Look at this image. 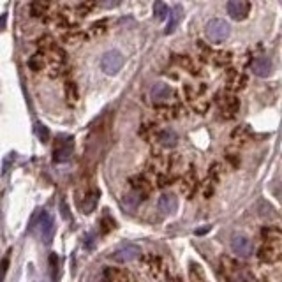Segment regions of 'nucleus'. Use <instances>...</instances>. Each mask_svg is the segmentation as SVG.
<instances>
[{
    "instance_id": "obj_1",
    "label": "nucleus",
    "mask_w": 282,
    "mask_h": 282,
    "mask_svg": "<svg viewBox=\"0 0 282 282\" xmlns=\"http://www.w3.org/2000/svg\"><path fill=\"white\" fill-rule=\"evenodd\" d=\"M229 32H231V27L224 20H221V18H215V20L208 21L205 28V34L211 43H222V41H226L229 37Z\"/></svg>"
},
{
    "instance_id": "obj_2",
    "label": "nucleus",
    "mask_w": 282,
    "mask_h": 282,
    "mask_svg": "<svg viewBox=\"0 0 282 282\" xmlns=\"http://www.w3.org/2000/svg\"><path fill=\"white\" fill-rule=\"evenodd\" d=\"M36 229H37V233H39V238L43 240L44 245H50L55 235V222H53V217H51L48 211H41L39 214Z\"/></svg>"
},
{
    "instance_id": "obj_3",
    "label": "nucleus",
    "mask_w": 282,
    "mask_h": 282,
    "mask_svg": "<svg viewBox=\"0 0 282 282\" xmlns=\"http://www.w3.org/2000/svg\"><path fill=\"white\" fill-rule=\"evenodd\" d=\"M282 256V243L279 240H266L258 251V258L261 259L263 263H277Z\"/></svg>"
},
{
    "instance_id": "obj_4",
    "label": "nucleus",
    "mask_w": 282,
    "mask_h": 282,
    "mask_svg": "<svg viewBox=\"0 0 282 282\" xmlns=\"http://www.w3.org/2000/svg\"><path fill=\"white\" fill-rule=\"evenodd\" d=\"M219 268H221L222 277L229 282H236L242 277V270H240L238 261H236L235 258H231V256H221Z\"/></svg>"
},
{
    "instance_id": "obj_5",
    "label": "nucleus",
    "mask_w": 282,
    "mask_h": 282,
    "mask_svg": "<svg viewBox=\"0 0 282 282\" xmlns=\"http://www.w3.org/2000/svg\"><path fill=\"white\" fill-rule=\"evenodd\" d=\"M122 65H124V55H122L120 51L110 50V51H106V53L102 55V58H101V69L104 70L106 74H110V76L117 74L118 70L122 69Z\"/></svg>"
},
{
    "instance_id": "obj_6",
    "label": "nucleus",
    "mask_w": 282,
    "mask_h": 282,
    "mask_svg": "<svg viewBox=\"0 0 282 282\" xmlns=\"http://www.w3.org/2000/svg\"><path fill=\"white\" fill-rule=\"evenodd\" d=\"M185 94H187L189 104L194 108V111H198V113H205V111L208 110V99L205 97V90H203V88L187 87L185 88Z\"/></svg>"
},
{
    "instance_id": "obj_7",
    "label": "nucleus",
    "mask_w": 282,
    "mask_h": 282,
    "mask_svg": "<svg viewBox=\"0 0 282 282\" xmlns=\"http://www.w3.org/2000/svg\"><path fill=\"white\" fill-rule=\"evenodd\" d=\"M73 150H74L73 139L67 138V136H60L57 143H55V148H53V161L55 162H67L70 159V155H73Z\"/></svg>"
},
{
    "instance_id": "obj_8",
    "label": "nucleus",
    "mask_w": 282,
    "mask_h": 282,
    "mask_svg": "<svg viewBox=\"0 0 282 282\" xmlns=\"http://www.w3.org/2000/svg\"><path fill=\"white\" fill-rule=\"evenodd\" d=\"M238 110H240V101L233 94H226L219 99V111H221L222 117L228 118V120L235 118Z\"/></svg>"
},
{
    "instance_id": "obj_9",
    "label": "nucleus",
    "mask_w": 282,
    "mask_h": 282,
    "mask_svg": "<svg viewBox=\"0 0 282 282\" xmlns=\"http://www.w3.org/2000/svg\"><path fill=\"white\" fill-rule=\"evenodd\" d=\"M182 178V194L185 196V198H192L194 196V192L198 191V177H196V171L192 166H189L187 169L184 171V175L180 177Z\"/></svg>"
},
{
    "instance_id": "obj_10",
    "label": "nucleus",
    "mask_w": 282,
    "mask_h": 282,
    "mask_svg": "<svg viewBox=\"0 0 282 282\" xmlns=\"http://www.w3.org/2000/svg\"><path fill=\"white\" fill-rule=\"evenodd\" d=\"M231 249H233V252L238 256V258H251L252 252H254L252 242L247 238L245 235H233Z\"/></svg>"
},
{
    "instance_id": "obj_11",
    "label": "nucleus",
    "mask_w": 282,
    "mask_h": 282,
    "mask_svg": "<svg viewBox=\"0 0 282 282\" xmlns=\"http://www.w3.org/2000/svg\"><path fill=\"white\" fill-rule=\"evenodd\" d=\"M219 177H221V166L214 164L210 168L206 180L203 182V185L199 187V191H201V194L205 196V198H211V196H214L215 187H217V184H219Z\"/></svg>"
},
{
    "instance_id": "obj_12",
    "label": "nucleus",
    "mask_w": 282,
    "mask_h": 282,
    "mask_svg": "<svg viewBox=\"0 0 282 282\" xmlns=\"http://www.w3.org/2000/svg\"><path fill=\"white\" fill-rule=\"evenodd\" d=\"M141 258V249L138 245H124L111 254V259L117 263H127Z\"/></svg>"
},
{
    "instance_id": "obj_13",
    "label": "nucleus",
    "mask_w": 282,
    "mask_h": 282,
    "mask_svg": "<svg viewBox=\"0 0 282 282\" xmlns=\"http://www.w3.org/2000/svg\"><path fill=\"white\" fill-rule=\"evenodd\" d=\"M249 11H251L249 0H229L228 2V14L236 21L245 20L249 16Z\"/></svg>"
},
{
    "instance_id": "obj_14",
    "label": "nucleus",
    "mask_w": 282,
    "mask_h": 282,
    "mask_svg": "<svg viewBox=\"0 0 282 282\" xmlns=\"http://www.w3.org/2000/svg\"><path fill=\"white\" fill-rule=\"evenodd\" d=\"M150 97L157 104H164V102H168L173 97V88L166 83H155L150 90Z\"/></svg>"
},
{
    "instance_id": "obj_15",
    "label": "nucleus",
    "mask_w": 282,
    "mask_h": 282,
    "mask_svg": "<svg viewBox=\"0 0 282 282\" xmlns=\"http://www.w3.org/2000/svg\"><path fill=\"white\" fill-rule=\"evenodd\" d=\"M157 208L161 214L164 215H173L178 208V201L175 198V194H171V192H164V194L159 198L157 201Z\"/></svg>"
},
{
    "instance_id": "obj_16",
    "label": "nucleus",
    "mask_w": 282,
    "mask_h": 282,
    "mask_svg": "<svg viewBox=\"0 0 282 282\" xmlns=\"http://www.w3.org/2000/svg\"><path fill=\"white\" fill-rule=\"evenodd\" d=\"M99 198H101V192H99V189L92 187L88 192H85L83 199H81L80 210L83 211V214H90V211H94L95 206H97Z\"/></svg>"
},
{
    "instance_id": "obj_17",
    "label": "nucleus",
    "mask_w": 282,
    "mask_h": 282,
    "mask_svg": "<svg viewBox=\"0 0 282 282\" xmlns=\"http://www.w3.org/2000/svg\"><path fill=\"white\" fill-rule=\"evenodd\" d=\"M101 282H131V275L122 268H104Z\"/></svg>"
},
{
    "instance_id": "obj_18",
    "label": "nucleus",
    "mask_w": 282,
    "mask_h": 282,
    "mask_svg": "<svg viewBox=\"0 0 282 282\" xmlns=\"http://www.w3.org/2000/svg\"><path fill=\"white\" fill-rule=\"evenodd\" d=\"M131 187H132V192H134V194H138L139 198L143 199V198H147V196L150 194L154 185H152L145 177L138 175V177L131 178Z\"/></svg>"
},
{
    "instance_id": "obj_19",
    "label": "nucleus",
    "mask_w": 282,
    "mask_h": 282,
    "mask_svg": "<svg viewBox=\"0 0 282 282\" xmlns=\"http://www.w3.org/2000/svg\"><path fill=\"white\" fill-rule=\"evenodd\" d=\"M252 70H254L256 76L259 78H266L272 74L273 70V64L268 57H258L254 62H252Z\"/></svg>"
},
{
    "instance_id": "obj_20",
    "label": "nucleus",
    "mask_w": 282,
    "mask_h": 282,
    "mask_svg": "<svg viewBox=\"0 0 282 282\" xmlns=\"http://www.w3.org/2000/svg\"><path fill=\"white\" fill-rule=\"evenodd\" d=\"M245 83H247V78L243 76V74H240V73H229V76H228V80H226V85H228V88L229 90H242L243 87H245Z\"/></svg>"
},
{
    "instance_id": "obj_21",
    "label": "nucleus",
    "mask_w": 282,
    "mask_h": 282,
    "mask_svg": "<svg viewBox=\"0 0 282 282\" xmlns=\"http://www.w3.org/2000/svg\"><path fill=\"white\" fill-rule=\"evenodd\" d=\"M182 16H184V9H182V6H175L171 11H169V21H168V27H166V34H173V32H175V28L178 27V23H180Z\"/></svg>"
},
{
    "instance_id": "obj_22",
    "label": "nucleus",
    "mask_w": 282,
    "mask_h": 282,
    "mask_svg": "<svg viewBox=\"0 0 282 282\" xmlns=\"http://www.w3.org/2000/svg\"><path fill=\"white\" fill-rule=\"evenodd\" d=\"M157 141L162 147L173 148V147H177V143H178V136L175 131H161L157 134Z\"/></svg>"
},
{
    "instance_id": "obj_23",
    "label": "nucleus",
    "mask_w": 282,
    "mask_h": 282,
    "mask_svg": "<svg viewBox=\"0 0 282 282\" xmlns=\"http://www.w3.org/2000/svg\"><path fill=\"white\" fill-rule=\"evenodd\" d=\"M145 265H147V268L150 270L152 275H155V277H159L162 272H164V266H162L161 258H157V256H148Z\"/></svg>"
},
{
    "instance_id": "obj_24",
    "label": "nucleus",
    "mask_w": 282,
    "mask_h": 282,
    "mask_svg": "<svg viewBox=\"0 0 282 282\" xmlns=\"http://www.w3.org/2000/svg\"><path fill=\"white\" fill-rule=\"evenodd\" d=\"M154 14H155V18H157L159 21H162V20H166V18H168L169 7L164 4V0H155V4H154Z\"/></svg>"
},
{
    "instance_id": "obj_25",
    "label": "nucleus",
    "mask_w": 282,
    "mask_h": 282,
    "mask_svg": "<svg viewBox=\"0 0 282 282\" xmlns=\"http://www.w3.org/2000/svg\"><path fill=\"white\" fill-rule=\"evenodd\" d=\"M139 203H141V198L138 194H134V192H129L124 198V206H125V210H129V211H134L138 208Z\"/></svg>"
},
{
    "instance_id": "obj_26",
    "label": "nucleus",
    "mask_w": 282,
    "mask_h": 282,
    "mask_svg": "<svg viewBox=\"0 0 282 282\" xmlns=\"http://www.w3.org/2000/svg\"><path fill=\"white\" fill-rule=\"evenodd\" d=\"M65 99H67L69 106H74L78 102V99H80V95H78V88L74 83H69L65 85Z\"/></svg>"
},
{
    "instance_id": "obj_27",
    "label": "nucleus",
    "mask_w": 282,
    "mask_h": 282,
    "mask_svg": "<svg viewBox=\"0 0 282 282\" xmlns=\"http://www.w3.org/2000/svg\"><path fill=\"white\" fill-rule=\"evenodd\" d=\"M261 236L263 240H279L282 242V235H280V229L279 228H263L261 229Z\"/></svg>"
},
{
    "instance_id": "obj_28",
    "label": "nucleus",
    "mask_w": 282,
    "mask_h": 282,
    "mask_svg": "<svg viewBox=\"0 0 282 282\" xmlns=\"http://www.w3.org/2000/svg\"><path fill=\"white\" fill-rule=\"evenodd\" d=\"M50 273H51V282L58 280V256L51 254L50 256Z\"/></svg>"
},
{
    "instance_id": "obj_29",
    "label": "nucleus",
    "mask_w": 282,
    "mask_h": 282,
    "mask_svg": "<svg viewBox=\"0 0 282 282\" xmlns=\"http://www.w3.org/2000/svg\"><path fill=\"white\" fill-rule=\"evenodd\" d=\"M32 14L34 16H43V14H46L48 11V2H43V0H36L34 4H32Z\"/></svg>"
},
{
    "instance_id": "obj_30",
    "label": "nucleus",
    "mask_w": 282,
    "mask_h": 282,
    "mask_svg": "<svg viewBox=\"0 0 282 282\" xmlns=\"http://www.w3.org/2000/svg\"><path fill=\"white\" fill-rule=\"evenodd\" d=\"M191 280L192 282H206L205 277H203L201 268H199L198 265H194V263H191Z\"/></svg>"
},
{
    "instance_id": "obj_31",
    "label": "nucleus",
    "mask_w": 282,
    "mask_h": 282,
    "mask_svg": "<svg viewBox=\"0 0 282 282\" xmlns=\"http://www.w3.org/2000/svg\"><path fill=\"white\" fill-rule=\"evenodd\" d=\"M115 228H117V222H115L111 217L104 215V217L101 219V229H102V233H110V231H113Z\"/></svg>"
},
{
    "instance_id": "obj_32",
    "label": "nucleus",
    "mask_w": 282,
    "mask_h": 282,
    "mask_svg": "<svg viewBox=\"0 0 282 282\" xmlns=\"http://www.w3.org/2000/svg\"><path fill=\"white\" fill-rule=\"evenodd\" d=\"M9 256H11V252H7V254L0 259V282H4L7 270H9Z\"/></svg>"
},
{
    "instance_id": "obj_33",
    "label": "nucleus",
    "mask_w": 282,
    "mask_h": 282,
    "mask_svg": "<svg viewBox=\"0 0 282 282\" xmlns=\"http://www.w3.org/2000/svg\"><path fill=\"white\" fill-rule=\"evenodd\" d=\"M30 67L34 69V70H43V67H44V58H43V55H36V57H32Z\"/></svg>"
},
{
    "instance_id": "obj_34",
    "label": "nucleus",
    "mask_w": 282,
    "mask_h": 282,
    "mask_svg": "<svg viewBox=\"0 0 282 282\" xmlns=\"http://www.w3.org/2000/svg\"><path fill=\"white\" fill-rule=\"evenodd\" d=\"M99 7H102V9H113V7L120 6L122 0H97Z\"/></svg>"
},
{
    "instance_id": "obj_35",
    "label": "nucleus",
    "mask_w": 282,
    "mask_h": 282,
    "mask_svg": "<svg viewBox=\"0 0 282 282\" xmlns=\"http://www.w3.org/2000/svg\"><path fill=\"white\" fill-rule=\"evenodd\" d=\"M37 136H39V139L44 141V143L50 139V131H48L46 125H41V124L37 125Z\"/></svg>"
},
{
    "instance_id": "obj_36",
    "label": "nucleus",
    "mask_w": 282,
    "mask_h": 282,
    "mask_svg": "<svg viewBox=\"0 0 282 282\" xmlns=\"http://www.w3.org/2000/svg\"><path fill=\"white\" fill-rule=\"evenodd\" d=\"M159 113H161L162 118H175L177 110H173V108H161V110H159Z\"/></svg>"
},
{
    "instance_id": "obj_37",
    "label": "nucleus",
    "mask_w": 282,
    "mask_h": 282,
    "mask_svg": "<svg viewBox=\"0 0 282 282\" xmlns=\"http://www.w3.org/2000/svg\"><path fill=\"white\" fill-rule=\"evenodd\" d=\"M247 131H243V129H236V131L235 132H233V138H235V139H240V143H243V141H245L247 139Z\"/></svg>"
},
{
    "instance_id": "obj_38",
    "label": "nucleus",
    "mask_w": 282,
    "mask_h": 282,
    "mask_svg": "<svg viewBox=\"0 0 282 282\" xmlns=\"http://www.w3.org/2000/svg\"><path fill=\"white\" fill-rule=\"evenodd\" d=\"M243 282H259V280L256 279L254 275H251V273H245V275H243Z\"/></svg>"
},
{
    "instance_id": "obj_39",
    "label": "nucleus",
    "mask_w": 282,
    "mask_h": 282,
    "mask_svg": "<svg viewBox=\"0 0 282 282\" xmlns=\"http://www.w3.org/2000/svg\"><path fill=\"white\" fill-rule=\"evenodd\" d=\"M60 208H62V214H64V219H69V211H67V206H65L64 201L60 203Z\"/></svg>"
},
{
    "instance_id": "obj_40",
    "label": "nucleus",
    "mask_w": 282,
    "mask_h": 282,
    "mask_svg": "<svg viewBox=\"0 0 282 282\" xmlns=\"http://www.w3.org/2000/svg\"><path fill=\"white\" fill-rule=\"evenodd\" d=\"M6 20H7V16H6V14H2V16H0V30L6 27Z\"/></svg>"
},
{
    "instance_id": "obj_41",
    "label": "nucleus",
    "mask_w": 282,
    "mask_h": 282,
    "mask_svg": "<svg viewBox=\"0 0 282 282\" xmlns=\"http://www.w3.org/2000/svg\"><path fill=\"white\" fill-rule=\"evenodd\" d=\"M208 229H210V228H201L199 231H196V235H203V233H206Z\"/></svg>"
},
{
    "instance_id": "obj_42",
    "label": "nucleus",
    "mask_w": 282,
    "mask_h": 282,
    "mask_svg": "<svg viewBox=\"0 0 282 282\" xmlns=\"http://www.w3.org/2000/svg\"><path fill=\"white\" fill-rule=\"evenodd\" d=\"M171 282H184V280H182V279H178V277H175V279H173Z\"/></svg>"
}]
</instances>
